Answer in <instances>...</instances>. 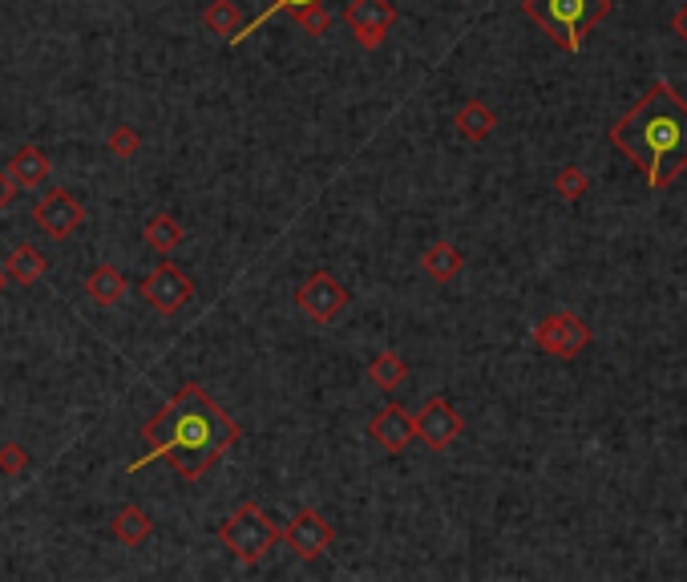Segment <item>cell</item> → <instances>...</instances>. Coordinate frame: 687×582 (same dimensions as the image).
I'll return each instance as SVG.
<instances>
[{
  "label": "cell",
  "mask_w": 687,
  "mask_h": 582,
  "mask_svg": "<svg viewBox=\"0 0 687 582\" xmlns=\"http://www.w3.org/2000/svg\"><path fill=\"white\" fill-rule=\"evenodd\" d=\"M142 437H146V457L130 461V473H142L150 461L166 457L182 481H199L227 449L239 445L243 429L203 384L186 380L174 393V401H166L142 425Z\"/></svg>",
  "instance_id": "1"
},
{
  "label": "cell",
  "mask_w": 687,
  "mask_h": 582,
  "mask_svg": "<svg viewBox=\"0 0 687 582\" xmlns=\"http://www.w3.org/2000/svg\"><path fill=\"white\" fill-rule=\"evenodd\" d=\"M611 142L643 166L651 190H667L687 170V102L667 81H655L611 126Z\"/></svg>",
  "instance_id": "2"
},
{
  "label": "cell",
  "mask_w": 687,
  "mask_h": 582,
  "mask_svg": "<svg viewBox=\"0 0 687 582\" xmlns=\"http://www.w3.org/2000/svg\"><path fill=\"white\" fill-rule=\"evenodd\" d=\"M522 13L566 53L586 45V33L611 17V0H522Z\"/></svg>",
  "instance_id": "3"
},
{
  "label": "cell",
  "mask_w": 687,
  "mask_h": 582,
  "mask_svg": "<svg viewBox=\"0 0 687 582\" xmlns=\"http://www.w3.org/2000/svg\"><path fill=\"white\" fill-rule=\"evenodd\" d=\"M279 538H283V526L255 502L235 506V514H227V522L219 526V542L235 554L239 566H259Z\"/></svg>",
  "instance_id": "4"
},
{
  "label": "cell",
  "mask_w": 687,
  "mask_h": 582,
  "mask_svg": "<svg viewBox=\"0 0 687 582\" xmlns=\"http://www.w3.org/2000/svg\"><path fill=\"white\" fill-rule=\"evenodd\" d=\"M296 304H300V312L312 320V324H336L340 316H344V308L352 304V291L332 275V271H312L304 283H300V291H296Z\"/></svg>",
  "instance_id": "5"
},
{
  "label": "cell",
  "mask_w": 687,
  "mask_h": 582,
  "mask_svg": "<svg viewBox=\"0 0 687 582\" xmlns=\"http://www.w3.org/2000/svg\"><path fill=\"white\" fill-rule=\"evenodd\" d=\"M138 296L154 308V312H162V316H174V312H182L190 300H194V279L178 267V263H158L142 283H138Z\"/></svg>",
  "instance_id": "6"
},
{
  "label": "cell",
  "mask_w": 687,
  "mask_h": 582,
  "mask_svg": "<svg viewBox=\"0 0 687 582\" xmlns=\"http://www.w3.org/2000/svg\"><path fill=\"white\" fill-rule=\"evenodd\" d=\"M33 223H37L53 243H65V239H73V235L85 227V207H81V199H77L73 190L53 186L45 199H37Z\"/></svg>",
  "instance_id": "7"
},
{
  "label": "cell",
  "mask_w": 687,
  "mask_h": 582,
  "mask_svg": "<svg viewBox=\"0 0 687 582\" xmlns=\"http://www.w3.org/2000/svg\"><path fill=\"white\" fill-rule=\"evenodd\" d=\"M534 344L546 352V356H558V360H574L586 344H591V328H586L582 316L574 312H550L538 320L534 328Z\"/></svg>",
  "instance_id": "8"
},
{
  "label": "cell",
  "mask_w": 687,
  "mask_h": 582,
  "mask_svg": "<svg viewBox=\"0 0 687 582\" xmlns=\"http://www.w3.org/2000/svg\"><path fill=\"white\" fill-rule=\"evenodd\" d=\"M344 25L352 29L360 49H380L388 41V29L397 25V5L392 0H352L344 9Z\"/></svg>",
  "instance_id": "9"
},
{
  "label": "cell",
  "mask_w": 687,
  "mask_h": 582,
  "mask_svg": "<svg viewBox=\"0 0 687 582\" xmlns=\"http://www.w3.org/2000/svg\"><path fill=\"white\" fill-rule=\"evenodd\" d=\"M413 425H417L421 445L433 449V453H441V449H449V445L461 437L465 417H461L445 397H429V401L421 405V413L413 417Z\"/></svg>",
  "instance_id": "10"
},
{
  "label": "cell",
  "mask_w": 687,
  "mask_h": 582,
  "mask_svg": "<svg viewBox=\"0 0 687 582\" xmlns=\"http://www.w3.org/2000/svg\"><path fill=\"white\" fill-rule=\"evenodd\" d=\"M283 542L296 550L304 562H316L324 550H332L336 530H332V522H328L320 510H300L296 518L283 526Z\"/></svg>",
  "instance_id": "11"
},
{
  "label": "cell",
  "mask_w": 687,
  "mask_h": 582,
  "mask_svg": "<svg viewBox=\"0 0 687 582\" xmlns=\"http://www.w3.org/2000/svg\"><path fill=\"white\" fill-rule=\"evenodd\" d=\"M368 437L384 449V453H405L417 437V425H413V413L401 409V405H384L380 413L368 417Z\"/></svg>",
  "instance_id": "12"
},
{
  "label": "cell",
  "mask_w": 687,
  "mask_h": 582,
  "mask_svg": "<svg viewBox=\"0 0 687 582\" xmlns=\"http://www.w3.org/2000/svg\"><path fill=\"white\" fill-rule=\"evenodd\" d=\"M85 296H89L93 308H102V312L118 308V304L126 300V275H122L118 267H110V263H97V267L85 275Z\"/></svg>",
  "instance_id": "13"
},
{
  "label": "cell",
  "mask_w": 687,
  "mask_h": 582,
  "mask_svg": "<svg viewBox=\"0 0 687 582\" xmlns=\"http://www.w3.org/2000/svg\"><path fill=\"white\" fill-rule=\"evenodd\" d=\"M9 174L21 182V190H37V186H45L53 178V158L41 146H21L9 158Z\"/></svg>",
  "instance_id": "14"
},
{
  "label": "cell",
  "mask_w": 687,
  "mask_h": 582,
  "mask_svg": "<svg viewBox=\"0 0 687 582\" xmlns=\"http://www.w3.org/2000/svg\"><path fill=\"white\" fill-rule=\"evenodd\" d=\"M142 239H146V247H150V251H158V255L166 259L170 251H178V247L186 243V227H182V219H178V215L158 211V215H150V219H146Z\"/></svg>",
  "instance_id": "15"
},
{
  "label": "cell",
  "mask_w": 687,
  "mask_h": 582,
  "mask_svg": "<svg viewBox=\"0 0 687 582\" xmlns=\"http://www.w3.org/2000/svg\"><path fill=\"white\" fill-rule=\"evenodd\" d=\"M421 271H425L429 279H437V283H449V279H457V275L465 271V255H461V247L437 239V243H429V247L421 251Z\"/></svg>",
  "instance_id": "16"
},
{
  "label": "cell",
  "mask_w": 687,
  "mask_h": 582,
  "mask_svg": "<svg viewBox=\"0 0 687 582\" xmlns=\"http://www.w3.org/2000/svg\"><path fill=\"white\" fill-rule=\"evenodd\" d=\"M5 275H9L13 283H21V287H33L37 279H45V275H49V259H45V251H41V247L21 243V247H13V251H9V259H5Z\"/></svg>",
  "instance_id": "17"
},
{
  "label": "cell",
  "mask_w": 687,
  "mask_h": 582,
  "mask_svg": "<svg viewBox=\"0 0 687 582\" xmlns=\"http://www.w3.org/2000/svg\"><path fill=\"white\" fill-rule=\"evenodd\" d=\"M498 126V114L489 110L485 102H465L457 114H453V130L465 138V142H485Z\"/></svg>",
  "instance_id": "18"
},
{
  "label": "cell",
  "mask_w": 687,
  "mask_h": 582,
  "mask_svg": "<svg viewBox=\"0 0 687 582\" xmlns=\"http://www.w3.org/2000/svg\"><path fill=\"white\" fill-rule=\"evenodd\" d=\"M150 534H154V522H150V514H146L142 506H122V510L114 514V538H118L126 550L146 546Z\"/></svg>",
  "instance_id": "19"
},
{
  "label": "cell",
  "mask_w": 687,
  "mask_h": 582,
  "mask_svg": "<svg viewBox=\"0 0 687 582\" xmlns=\"http://www.w3.org/2000/svg\"><path fill=\"white\" fill-rule=\"evenodd\" d=\"M368 380H372L376 388H384V393H392V388H401V384L409 380V364H405V356H401V352H392V348L376 352V356L368 360Z\"/></svg>",
  "instance_id": "20"
},
{
  "label": "cell",
  "mask_w": 687,
  "mask_h": 582,
  "mask_svg": "<svg viewBox=\"0 0 687 582\" xmlns=\"http://www.w3.org/2000/svg\"><path fill=\"white\" fill-rule=\"evenodd\" d=\"M203 25H207L215 37H227V41H235V37L243 33L247 17H243V9L235 5V0H211V5L203 9Z\"/></svg>",
  "instance_id": "21"
},
{
  "label": "cell",
  "mask_w": 687,
  "mask_h": 582,
  "mask_svg": "<svg viewBox=\"0 0 687 582\" xmlns=\"http://www.w3.org/2000/svg\"><path fill=\"white\" fill-rule=\"evenodd\" d=\"M586 190H591V174H586L582 166H562V170L554 174V194H558V199L578 203Z\"/></svg>",
  "instance_id": "22"
},
{
  "label": "cell",
  "mask_w": 687,
  "mask_h": 582,
  "mask_svg": "<svg viewBox=\"0 0 687 582\" xmlns=\"http://www.w3.org/2000/svg\"><path fill=\"white\" fill-rule=\"evenodd\" d=\"M308 5H320V0H271V5H267V9H263L255 21H247V25H243V33H239L231 45H243V41H247L251 33H259V29H263V25H267L275 13H300V9H308Z\"/></svg>",
  "instance_id": "23"
},
{
  "label": "cell",
  "mask_w": 687,
  "mask_h": 582,
  "mask_svg": "<svg viewBox=\"0 0 687 582\" xmlns=\"http://www.w3.org/2000/svg\"><path fill=\"white\" fill-rule=\"evenodd\" d=\"M291 21H296L308 37H328V29H332V13H328V5L320 0V5H308V9H300V13H291Z\"/></svg>",
  "instance_id": "24"
},
{
  "label": "cell",
  "mask_w": 687,
  "mask_h": 582,
  "mask_svg": "<svg viewBox=\"0 0 687 582\" xmlns=\"http://www.w3.org/2000/svg\"><path fill=\"white\" fill-rule=\"evenodd\" d=\"M33 465V453L21 441H5L0 445V477H21Z\"/></svg>",
  "instance_id": "25"
},
{
  "label": "cell",
  "mask_w": 687,
  "mask_h": 582,
  "mask_svg": "<svg viewBox=\"0 0 687 582\" xmlns=\"http://www.w3.org/2000/svg\"><path fill=\"white\" fill-rule=\"evenodd\" d=\"M138 150H142V134H138L134 126H126V122H122V126H114V130H110V154H114L118 162H130Z\"/></svg>",
  "instance_id": "26"
},
{
  "label": "cell",
  "mask_w": 687,
  "mask_h": 582,
  "mask_svg": "<svg viewBox=\"0 0 687 582\" xmlns=\"http://www.w3.org/2000/svg\"><path fill=\"white\" fill-rule=\"evenodd\" d=\"M17 194H21V182L9 174V166L0 170V211H9L17 203Z\"/></svg>",
  "instance_id": "27"
},
{
  "label": "cell",
  "mask_w": 687,
  "mask_h": 582,
  "mask_svg": "<svg viewBox=\"0 0 687 582\" xmlns=\"http://www.w3.org/2000/svg\"><path fill=\"white\" fill-rule=\"evenodd\" d=\"M671 29H675V37H679V41L687 45V5H683V9L675 13V21H671Z\"/></svg>",
  "instance_id": "28"
},
{
  "label": "cell",
  "mask_w": 687,
  "mask_h": 582,
  "mask_svg": "<svg viewBox=\"0 0 687 582\" xmlns=\"http://www.w3.org/2000/svg\"><path fill=\"white\" fill-rule=\"evenodd\" d=\"M5 287H9V275H5V267H0V296H5Z\"/></svg>",
  "instance_id": "29"
}]
</instances>
